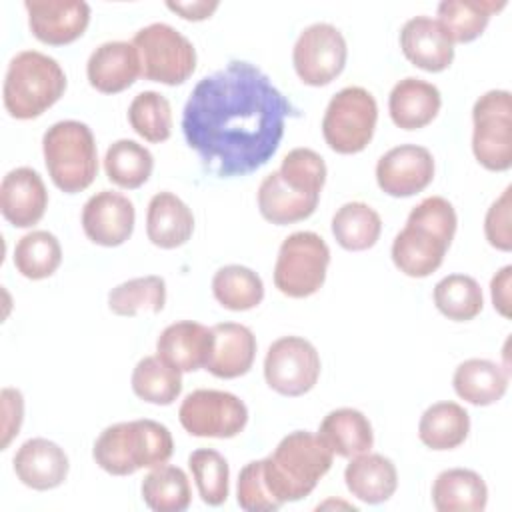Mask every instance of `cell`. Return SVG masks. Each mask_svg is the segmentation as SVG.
I'll use <instances>...</instances> for the list:
<instances>
[{
    "instance_id": "6da1fadb",
    "label": "cell",
    "mask_w": 512,
    "mask_h": 512,
    "mask_svg": "<svg viewBox=\"0 0 512 512\" xmlns=\"http://www.w3.org/2000/svg\"><path fill=\"white\" fill-rule=\"evenodd\" d=\"M290 114L292 104L258 66L230 60L192 88L182 132L206 172L246 176L276 154Z\"/></svg>"
},
{
    "instance_id": "7a4b0ae2",
    "label": "cell",
    "mask_w": 512,
    "mask_h": 512,
    "mask_svg": "<svg viewBox=\"0 0 512 512\" xmlns=\"http://www.w3.org/2000/svg\"><path fill=\"white\" fill-rule=\"evenodd\" d=\"M456 224V210L446 198L428 196L418 202L392 242L394 266L410 278L430 276L440 268Z\"/></svg>"
},
{
    "instance_id": "3957f363",
    "label": "cell",
    "mask_w": 512,
    "mask_h": 512,
    "mask_svg": "<svg viewBox=\"0 0 512 512\" xmlns=\"http://www.w3.org/2000/svg\"><path fill=\"white\" fill-rule=\"evenodd\" d=\"M174 440L170 430L150 418L118 422L100 432L92 456L112 476H128L140 468H156L170 460Z\"/></svg>"
},
{
    "instance_id": "277c9868",
    "label": "cell",
    "mask_w": 512,
    "mask_h": 512,
    "mask_svg": "<svg viewBox=\"0 0 512 512\" xmlns=\"http://www.w3.org/2000/svg\"><path fill=\"white\" fill-rule=\"evenodd\" d=\"M334 454L308 430H294L284 436L264 462V476L280 504L306 498L318 480L330 470Z\"/></svg>"
},
{
    "instance_id": "5b68a950",
    "label": "cell",
    "mask_w": 512,
    "mask_h": 512,
    "mask_svg": "<svg viewBox=\"0 0 512 512\" xmlns=\"http://www.w3.org/2000/svg\"><path fill=\"white\" fill-rule=\"evenodd\" d=\"M66 90V74L60 64L38 50L18 52L4 76L2 100L16 120H30L56 104Z\"/></svg>"
},
{
    "instance_id": "8992f818",
    "label": "cell",
    "mask_w": 512,
    "mask_h": 512,
    "mask_svg": "<svg viewBox=\"0 0 512 512\" xmlns=\"http://www.w3.org/2000/svg\"><path fill=\"white\" fill-rule=\"evenodd\" d=\"M46 170L56 188L66 194L86 190L98 172V152L92 130L78 120L52 124L42 138Z\"/></svg>"
},
{
    "instance_id": "52a82bcc",
    "label": "cell",
    "mask_w": 512,
    "mask_h": 512,
    "mask_svg": "<svg viewBox=\"0 0 512 512\" xmlns=\"http://www.w3.org/2000/svg\"><path fill=\"white\" fill-rule=\"evenodd\" d=\"M140 58V76L152 82L176 86L188 80L196 68L192 42L174 26L152 22L132 38Z\"/></svg>"
},
{
    "instance_id": "ba28073f",
    "label": "cell",
    "mask_w": 512,
    "mask_h": 512,
    "mask_svg": "<svg viewBox=\"0 0 512 512\" xmlns=\"http://www.w3.org/2000/svg\"><path fill=\"white\" fill-rule=\"evenodd\" d=\"M330 264V248L316 232L300 230L286 236L274 264V286L290 298L316 294Z\"/></svg>"
},
{
    "instance_id": "9c48e42d",
    "label": "cell",
    "mask_w": 512,
    "mask_h": 512,
    "mask_svg": "<svg viewBox=\"0 0 512 512\" xmlns=\"http://www.w3.org/2000/svg\"><path fill=\"white\" fill-rule=\"evenodd\" d=\"M376 120L378 106L374 96L362 86H346L326 106L322 136L334 152L356 154L370 144Z\"/></svg>"
},
{
    "instance_id": "30bf717a",
    "label": "cell",
    "mask_w": 512,
    "mask_h": 512,
    "mask_svg": "<svg viewBox=\"0 0 512 512\" xmlns=\"http://www.w3.org/2000/svg\"><path fill=\"white\" fill-rule=\"evenodd\" d=\"M472 152L492 172L512 166V96L508 90L484 92L472 108Z\"/></svg>"
},
{
    "instance_id": "8fae6325",
    "label": "cell",
    "mask_w": 512,
    "mask_h": 512,
    "mask_svg": "<svg viewBox=\"0 0 512 512\" xmlns=\"http://www.w3.org/2000/svg\"><path fill=\"white\" fill-rule=\"evenodd\" d=\"M178 418L192 436L234 438L248 422V408L232 392L200 388L182 400Z\"/></svg>"
},
{
    "instance_id": "7c38bea8",
    "label": "cell",
    "mask_w": 512,
    "mask_h": 512,
    "mask_svg": "<svg viewBox=\"0 0 512 512\" xmlns=\"http://www.w3.org/2000/svg\"><path fill=\"white\" fill-rule=\"evenodd\" d=\"M320 376V356L302 336H280L264 356V380L282 396H302Z\"/></svg>"
},
{
    "instance_id": "4fadbf2b",
    "label": "cell",
    "mask_w": 512,
    "mask_h": 512,
    "mask_svg": "<svg viewBox=\"0 0 512 512\" xmlns=\"http://www.w3.org/2000/svg\"><path fill=\"white\" fill-rule=\"evenodd\" d=\"M346 56L348 48L342 32L328 22L306 26L292 50L294 70L308 86L330 84L344 70Z\"/></svg>"
},
{
    "instance_id": "5bb4252c",
    "label": "cell",
    "mask_w": 512,
    "mask_h": 512,
    "mask_svg": "<svg viewBox=\"0 0 512 512\" xmlns=\"http://www.w3.org/2000/svg\"><path fill=\"white\" fill-rule=\"evenodd\" d=\"M434 178L432 152L418 144H400L376 162V182L382 192L406 198L422 192Z\"/></svg>"
},
{
    "instance_id": "9a60e30c",
    "label": "cell",
    "mask_w": 512,
    "mask_h": 512,
    "mask_svg": "<svg viewBox=\"0 0 512 512\" xmlns=\"http://www.w3.org/2000/svg\"><path fill=\"white\" fill-rule=\"evenodd\" d=\"M136 210L128 196L114 190H100L82 208V230L98 246H120L134 230Z\"/></svg>"
},
{
    "instance_id": "2e32d148",
    "label": "cell",
    "mask_w": 512,
    "mask_h": 512,
    "mask_svg": "<svg viewBox=\"0 0 512 512\" xmlns=\"http://www.w3.org/2000/svg\"><path fill=\"white\" fill-rule=\"evenodd\" d=\"M24 8L32 34L50 46L74 42L90 22V6L84 0H26Z\"/></svg>"
},
{
    "instance_id": "e0dca14e",
    "label": "cell",
    "mask_w": 512,
    "mask_h": 512,
    "mask_svg": "<svg viewBox=\"0 0 512 512\" xmlns=\"http://www.w3.org/2000/svg\"><path fill=\"white\" fill-rule=\"evenodd\" d=\"M48 206V190L42 176L20 166L10 170L0 184V212L16 228L38 224Z\"/></svg>"
},
{
    "instance_id": "ac0fdd59",
    "label": "cell",
    "mask_w": 512,
    "mask_h": 512,
    "mask_svg": "<svg viewBox=\"0 0 512 512\" xmlns=\"http://www.w3.org/2000/svg\"><path fill=\"white\" fill-rule=\"evenodd\" d=\"M400 48L414 66L426 72H442L454 60V42L430 16H414L404 22Z\"/></svg>"
},
{
    "instance_id": "d6986e66",
    "label": "cell",
    "mask_w": 512,
    "mask_h": 512,
    "mask_svg": "<svg viewBox=\"0 0 512 512\" xmlns=\"http://www.w3.org/2000/svg\"><path fill=\"white\" fill-rule=\"evenodd\" d=\"M86 76L92 88L102 94L126 90L140 76V58L132 42L112 40L92 50L86 62Z\"/></svg>"
},
{
    "instance_id": "ffe728a7",
    "label": "cell",
    "mask_w": 512,
    "mask_h": 512,
    "mask_svg": "<svg viewBox=\"0 0 512 512\" xmlns=\"http://www.w3.org/2000/svg\"><path fill=\"white\" fill-rule=\"evenodd\" d=\"M14 472L18 480L32 490L58 488L68 476V456L52 440L30 438L14 454Z\"/></svg>"
},
{
    "instance_id": "44dd1931",
    "label": "cell",
    "mask_w": 512,
    "mask_h": 512,
    "mask_svg": "<svg viewBox=\"0 0 512 512\" xmlns=\"http://www.w3.org/2000/svg\"><path fill=\"white\" fill-rule=\"evenodd\" d=\"M212 350V328L180 320L166 326L156 340V356L180 372L204 368Z\"/></svg>"
},
{
    "instance_id": "7402d4cb",
    "label": "cell",
    "mask_w": 512,
    "mask_h": 512,
    "mask_svg": "<svg viewBox=\"0 0 512 512\" xmlns=\"http://www.w3.org/2000/svg\"><path fill=\"white\" fill-rule=\"evenodd\" d=\"M256 356V336L244 324L220 322L212 326V350L206 362V370L216 378L244 376Z\"/></svg>"
},
{
    "instance_id": "603a6c76",
    "label": "cell",
    "mask_w": 512,
    "mask_h": 512,
    "mask_svg": "<svg viewBox=\"0 0 512 512\" xmlns=\"http://www.w3.org/2000/svg\"><path fill=\"white\" fill-rule=\"evenodd\" d=\"M440 90L422 78H402L394 84L388 96L390 118L398 128L418 130L428 126L440 112Z\"/></svg>"
},
{
    "instance_id": "cb8c5ba5",
    "label": "cell",
    "mask_w": 512,
    "mask_h": 512,
    "mask_svg": "<svg viewBox=\"0 0 512 512\" xmlns=\"http://www.w3.org/2000/svg\"><path fill=\"white\" fill-rule=\"evenodd\" d=\"M194 232V216L184 200L174 192H158L148 202L146 234L148 240L164 250L178 248L190 240Z\"/></svg>"
},
{
    "instance_id": "d4e9b609",
    "label": "cell",
    "mask_w": 512,
    "mask_h": 512,
    "mask_svg": "<svg viewBox=\"0 0 512 512\" xmlns=\"http://www.w3.org/2000/svg\"><path fill=\"white\" fill-rule=\"evenodd\" d=\"M344 482L354 498L366 504H380L396 492L398 472L390 458L364 452L350 458L344 470Z\"/></svg>"
},
{
    "instance_id": "484cf974",
    "label": "cell",
    "mask_w": 512,
    "mask_h": 512,
    "mask_svg": "<svg viewBox=\"0 0 512 512\" xmlns=\"http://www.w3.org/2000/svg\"><path fill=\"white\" fill-rule=\"evenodd\" d=\"M486 502V482L474 470L448 468L432 482V504L438 512H482Z\"/></svg>"
},
{
    "instance_id": "4316f807",
    "label": "cell",
    "mask_w": 512,
    "mask_h": 512,
    "mask_svg": "<svg viewBox=\"0 0 512 512\" xmlns=\"http://www.w3.org/2000/svg\"><path fill=\"white\" fill-rule=\"evenodd\" d=\"M256 200L264 220L284 226V224H294L312 216L320 196L296 192L282 180L280 172L274 170L262 178Z\"/></svg>"
},
{
    "instance_id": "83f0119b",
    "label": "cell",
    "mask_w": 512,
    "mask_h": 512,
    "mask_svg": "<svg viewBox=\"0 0 512 512\" xmlns=\"http://www.w3.org/2000/svg\"><path fill=\"white\" fill-rule=\"evenodd\" d=\"M318 436L332 454L342 458L370 452L374 444L372 424L356 408H336L328 412L320 422Z\"/></svg>"
},
{
    "instance_id": "f1b7e54d",
    "label": "cell",
    "mask_w": 512,
    "mask_h": 512,
    "mask_svg": "<svg viewBox=\"0 0 512 512\" xmlns=\"http://www.w3.org/2000/svg\"><path fill=\"white\" fill-rule=\"evenodd\" d=\"M510 372L486 358H470L458 364L452 376L456 394L474 406H490L508 390Z\"/></svg>"
},
{
    "instance_id": "f546056e",
    "label": "cell",
    "mask_w": 512,
    "mask_h": 512,
    "mask_svg": "<svg viewBox=\"0 0 512 512\" xmlns=\"http://www.w3.org/2000/svg\"><path fill=\"white\" fill-rule=\"evenodd\" d=\"M470 432L468 412L452 400L428 406L418 422V438L432 450H454Z\"/></svg>"
},
{
    "instance_id": "4dcf8cb0",
    "label": "cell",
    "mask_w": 512,
    "mask_h": 512,
    "mask_svg": "<svg viewBox=\"0 0 512 512\" xmlns=\"http://www.w3.org/2000/svg\"><path fill=\"white\" fill-rule=\"evenodd\" d=\"M504 6L506 0H442L436 12L452 42H472L484 32L490 16Z\"/></svg>"
},
{
    "instance_id": "1f68e13d",
    "label": "cell",
    "mask_w": 512,
    "mask_h": 512,
    "mask_svg": "<svg viewBox=\"0 0 512 512\" xmlns=\"http://www.w3.org/2000/svg\"><path fill=\"white\" fill-rule=\"evenodd\" d=\"M380 232V214L366 202H346L332 216V234L344 250H368L378 242Z\"/></svg>"
},
{
    "instance_id": "d6a6232c",
    "label": "cell",
    "mask_w": 512,
    "mask_h": 512,
    "mask_svg": "<svg viewBox=\"0 0 512 512\" xmlns=\"http://www.w3.org/2000/svg\"><path fill=\"white\" fill-rule=\"evenodd\" d=\"M154 156L152 152L130 138L112 142L104 156V170L112 184L120 188H140L152 174Z\"/></svg>"
},
{
    "instance_id": "836d02e7",
    "label": "cell",
    "mask_w": 512,
    "mask_h": 512,
    "mask_svg": "<svg viewBox=\"0 0 512 512\" xmlns=\"http://www.w3.org/2000/svg\"><path fill=\"white\" fill-rule=\"evenodd\" d=\"M212 294L226 310L244 312L256 308L264 298L262 278L248 266L228 264L216 270Z\"/></svg>"
},
{
    "instance_id": "e575fe53",
    "label": "cell",
    "mask_w": 512,
    "mask_h": 512,
    "mask_svg": "<svg viewBox=\"0 0 512 512\" xmlns=\"http://www.w3.org/2000/svg\"><path fill=\"white\" fill-rule=\"evenodd\" d=\"M142 500L156 512H182L192 502L190 480L178 466L162 464L142 480Z\"/></svg>"
},
{
    "instance_id": "d590c367",
    "label": "cell",
    "mask_w": 512,
    "mask_h": 512,
    "mask_svg": "<svg viewBox=\"0 0 512 512\" xmlns=\"http://www.w3.org/2000/svg\"><path fill=\"white\" fill-rule=\"evenodd\" d=\"M132 390L150 404L168 406L182 392V372L160 356H144L132 370Z\"/></svg>"
},
{
    "instance_id": "8d00e7d4",
    "label": "cell",
    "mask_w": 512,
    "mask_h": 512,
    "mask_svg": "<svg viewBox=\"0 0 512 512\" xmlns=\"http://www.w3.org/2000/svg\"><path fill=\"white\" fill-rule=\"evenodd\" d=\"M62 262V246L48 230H32L24 234L14 248L16 270L30 280L52 276Z\"/></svg>"
},
{
    "instance_id": "74e56055",
    "label": "cell",
    "mask_w": 512,
    "mask_h": 512,
    "mask_svg": "<svg viewBox=\"0 0 512 512\" xmlns=\"http://www.w3.org/2000/svg\"><path fill=\"white\" fill-rule=\"evenodd\" d=\"M166 304L164 278L150 274L126 280L108 294V308L118 316H136L142 310L158 314Z\"/></svg>"
},
{
    "instance_id": "f35d334b",
    "label": "cell",
    "mask_w": 512,
    "mask_h": 512,
    "mask_svg": "<svg viewBox=\"0 0 512 512\" xmlns=\"http://www.w3.org/2000/svg\"><path fill=\"white\" fill-rule=\"evenodd\" d=\"M434 304L450 320L466 322L482 312L480 284L466 274H448L434 286Z\"/></svg>"
},
{
    "instance_id": "ab89813d",
    "label": "cell",
    "mask_w": 512,
    "mask_h": 512,
    "mask_svg": "<svg viewBox=\"0 0 512 512\" xmlns=\"http://www.w3.org/2000/svg\"><path fill=\"white\" fill-rule=\"evenodd\" d=\"M128 122L132 130L148 142H164L172 134V108L166 96L144 90L134 96L128 106Z\"/></svg>"
},
{
    "instance_id": "60d3db41",
    "label": "cell",
    "mask_w": 512,
    "mask_h": 512,
    "mask_svg": "<svg viewBox=\"0 0 512 512\" xmlns=\"http://www.w3.org/2000/svg\"><path fill=\"white\" fill-rule=\"evenodd\" d=\"M188 468L204 504L220 506L226 502L230 470L220 452L212 448H198L188 456Z\"/></svg>"
},
{
    "instance_id": "b9f144b4",
    "label": "cell",
    "mask_w": 512,
    "mask_h": 512,
    "mask_svg": "<svg viewBox=\"0 0 512 512\" xmlns=\"http://www.w3.org/2000/svg\"><path fill=\"white\" fill-rule=\"evenodd\" d=\"M282 180L302 194L320 196V190L326 182V164L324 158L312 148H294L290 150L278 168Z\"/></svg>"
},
{
    "instance_id": "7bdbcfd3",
    "label": "cell",
    "mask_w": 512,
    "mask_h": 512,
    "mask_svg": "<svg viewBox=\"0 0 512 512\" xmlns=\"http://www.w3.org/2000/svg\"><path fill=\"white\" fill-rule=\"evenodd\" d=\"M236 500L238 506L248 512H270L282 506L268 486L262 460H252L240 470Z\"/></svg>"
},
{
    "instance_id": "ee69618b",
    "label": "cell",
    "mask_w": 512,
    "mask_h": 512,
    "mask_svg": "<svg viewBox=\"0 0 512 512\" xmlns=\"http://www.w3.org/2000/svg\"><path fill=\"white\" fill-rule=\"evenodd\" d=\"M510 194H512V186H506L504 192L490 204L484 218V234L488 244L502 252H508L512 248Z\"/></svg>"
},
{
    "instance_id": "f6af8a7d",
    "label": "cell",
    "mask_w": 512,
    "mask_h": 512,
    "mask_svg": "<svg viewBox=\"0 0 512 512\" xmlns=\"http://www.w3.org/2000/svg\"><path fill=\"white\" fill-rule=\"evenodd\" d=\"M24 420V398L16 388L2 390V450L8 448L14 436H18Z\"/></svg>"
},
{
    "instance_id": "bcb514c9",
    "label": "cell",
    "mask_w": 512,
    "mask_h": 512,
    "mask_svg": "<svg viewBox=\"0 0 512 512\" xmlns=\"http://www.w3.org/2000/svg\"><path fill=\"white\" fill-rule=\"evenodd\" d=\"M510 276H512V266H504L492 276V282H490L494 310L504 318H510Z\"/></svg>"
},
{
    "instance_id": "7dc6e473",
    "label": "cell",
    "mask_w": 512,
    "mask_h": 512,
    "mask_svg": "<svg viewBox=\"0 0 512 512\" xmlns=\"http://www.w3.org/2000/svg\"><path fill=\"white\" fill-rule=\"evenodd\" d=\"M166 6L172 12H178L186 20H204V18H210V14L218 8V0H194V2L168 0Z\"/></svg>"
}]
</instances>
